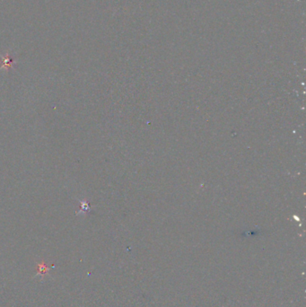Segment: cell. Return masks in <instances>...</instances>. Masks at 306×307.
Masks as SVG:
<instances>
[{"label": "cell", "instance_id": "1", "mask_svg": "<svg viewBox=\"0 0 306 307\" xmlns=\"http://www.w3.org/2000/svg\"><path fill=\"white\" fill-rule=\"evenodd\" d=\"M81 207H82V209H81V212H83V210H89L90 209V206L89 204L87 203L86 201H81Z\"/></svg>", "mask_w": 306, "mask_h": 307}]
</instances>
